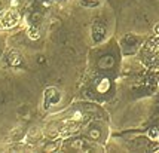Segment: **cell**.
Returning <instances> with one entry per match:
<instances>
[{
    "label": "cell",
    "instance_id": "1",
    "mask_svg": "<svg viewBox=\"0 0 159 153\" xmlns=\"http://www.w3.org/2000/svg\"><path fill=\"white\" fill-rule=\"evenodd\" d=\"M115 66V58L110 57V55H106V57H101L98 60V67L100 68H112Z\"/></svg>",
    "mask_w": 159,
    "mask_h": 153
},
{
    "label": "cell",
    "instance_id": "2",
    "mask_svg": "<svg viewBox=\"0 0 159 153\" xmlns=\"http://www.w3.org/2000/svg\"><path fill=\"white\" fill-rule=\"evenodd\" d=\"M51 100H52V101H57V100H58L57 91H55L54 88H52V89H48V92H46V100H45V106H46V107L51 106Z\"/></svg>",
    "mask_w": 159,
    "mask_h": 153
},
{
    "label": "cell",
    "instance_id": "3",
    "mask_svg": "<svg viewBox=\"0 0 159 153\" xmlns=\"http://www.w3.org/2000/svg\"><path fill=\"white\" fill-rule=\"evenodd\" d=\"M9 62H10L12 66H19V64H21V57L18 55L17 52H12V54L9 55Z\"/></svg>",
    "mask_w": 159,
    "mask_h": 153
},
{
    "label": "cell",
    "instance_id": "4",
    "mask_svg": "<svg viewBox=\"0 0 159 153\" xmlns=\"http://www.w3.org/2000/svg\"><path fill=\"white\" fill-rule=\"evenodd\" d=\"M110 88V80L109 79H101V82L98 83V91L100 92H106Z\"/></svg>",
    "mask_w": 159,
    "mask_h": 153
},
{
    "label": "cell",
    "instance_id": "5",
    "mask_svg": "<svg viewBox=\"0 0 159 153\" xmlns=\"http://www.w3.org/2000/svg\"><path fill=\"white\" fill-rule=\"evenodd\" d=\"M88 135H89V138L91 140H98L101 135V132H100V129H97V128H92L91 131L88 132Z\"/></svg>",
    "mask_w": 159,
    "mask_h": 153
},
{
    "label": "cell",
    "instance_id": "6",
    "mask_svg": "<svg viewBox=\"0 0 159 153\" xmlns=\"http://www.w3.org/2000/svg\"><path fill=\"white\" fill-rule=\"evenodd\" d=\"M70 147H73V149H79V150H82V147H84V141L82 140H75L71 144H70Z\"/></svg>",
    "mask_w": 159,
    "mask_h": 153
},
{
    "label": "cell",
    "instance_id": "7",
    "mask_svg": "<svg viewBox=\"0 0 159 153\" xmlns=\"http://www.w3.org/2000/svg\"><path fill=\"white\" fill-rule=\"evenodd\" d=\"M28 36H30V39H39V37H40V34H39V31H37L36 28H31V30L28 31Z\"/></svg>",
    "mask_w": 159,
    "mask_h": 153
},
{
    "label": "cell",
    "instance_id": "8",
    "mask_svg": "<svg viewBox=\"0 0 159 153\" xmlns=\"http://www.w3.org/2000/svg\"><path fill=\"white\" fill-rule=\"evenodd\" d=\"M54 150H57V144H48V146H45V152H54Z\"/></svg>",
    "mask_w": 159,
    "mask_h": 153
},
{
    "label": "cell",
    "instance_id": "9",
    "mask_svg": "<svg viewBox=\"0 0 159 153\" xmlns=\"http://www.w3.org/2000/svg\"><path fill=\"white\" fill-rule=\"evenodd\" d=\"M158 134H159L158 129H150V131H149V137H150V138H156Z\"/></svg>",
    "mask_w": 159,
    "mask_h": 153
},
{
    "label": "cell",
    "instance_id": "10",
    "mask_svg": "<svg viewBox=\"0 0 159 153\" xmlns=\"http://www.w3.org/2000/svg\"><path fill=\"white\" fill-rule=\"evenodd\" d=\"M42 17V15H40V14H39V12H36V14H34L33 15V21H37V19H39V18Z\"/></svg>",
    "mask_w": 159,
    "mask_h": 153
},
{
    "label": "cell",
    "instance_id": "11",
    "mask_svg": "<svg viewBox=\"0 0 159 153\" xmlns=\"http://www.w3.org/2000/svg\"><path fill=\"white\" fill-rule=\"evenodd\" d=\"M37 61H39V62H45V58H43V57H39V60Z\"/></svg>",
    "mask_w": 159,
    "mask_h": 153
},
{
    "label": "cell",
    "instance_id": "12",
    "mask_svg": "<svg viewBox=\"0 0 159 153\" xmlns=\"http://www.w3.org/2000/svg\"><path fill=\"white\" fill-rule=\"evenodd\" d=\"M155 33L159 34V26H156V28H155Z\"/></svg>",
    "mask_w": 159,
    "mask_h": 153
},
{
    "label": "cell",
    "instance_id": "13",
    "mask_svg": "<svg viewBox=\"0 0 159 153\" xmlns=\"http://www.w3.org/2000/svg\"><path fill=\"white\" fill-rule=\"evenodd\" d=\"M88 2H97V0H88Z\"/></svg>",
    "mask_w": 159,
    "mask_h": 153
}]
</instances>
